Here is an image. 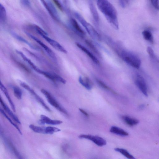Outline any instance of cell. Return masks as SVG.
I'll return each instance as SVG.
<instances>
[{
  "instance_id": "6da1fadb",
  "label": "cell",
  "mask_w": 159,
  "mask_h": 159,
  "mask_svg": "<svg viewBox=\"0 0 159 159\" xmlns=\"http://www.w3.org/2000/svg\"><path fill=\"white\" fill-rule=\"evenodd\" d=\"M98 8L107 21L114 29H119V25L116 10L108 0H97Z\"/></svg>"
},
{
  "instance_id": "7a4b0ae2",
  "label": "cell",
  "mask_w": 159,
  "mask_h": 159,
  "mask_svg": "<svg viewBox=\"0 0 159 159\" xmlns=\"http://www.w3.org/2000/svg\"><path fill=\"white\" fill-rule=\"evenodd\" d=\"M74 15L77 20L84 27L89 35L94 39L100 40V37L99 33L79 13L75 12Z\"/></svg>"
},
{
  "instance_id": "3957f363",
  "label": "cell",
  "mask_w": 159,
  "mask_h": 159,
  "mask_svg": "<svg viewBox=\"0 0 159 159\" xmlns=\"http://www.w3.org/2000/svg\"><path fill=\"white\" fill-rule=\"evenodd\" d=\"M121 57L126 63L132 67L136 69L140 67L141 60L135 54L130 52L124 51L121 52Z\"/></svg>"
},
{
  "instance_id": "277c9868",
  "label": "cell",
  "mask_w": 159,
  "mask_h": 159,
  "mask_svg": "<svg viewBox=\"0 0 159 159\" xmlns=\"http://www.w3.org/2000/svg\"><path fill=\"white\" fill-rule=\"evenodd\" d=\"M17 81L19 83L21 86L27 90L45 109L48 111L51 112V109L45 104L43 99L29 85L20 80H17Z\"/></svg>"
},
{
  "instance_id": "5b68a950",
  "label": "cell",
  "mask_w": 159,
  "mask_h": 159,
  "mask_svg": "<svg viewBox=\"0 0 159 159\" xmlns=\"http://www.w3.org/2000/svg\"><path fill=\"white\" fill-rule=\"evenodd\" d=\"M41 91L45 95L48 101L51 105L65 115H68L67 111L59 104L48 91L44 89H41Z\"/></svg>"
},
{
  "instance_id": "8992f818",
  "label": "cell",
  "mask_w": 159,
  "mask_h": 159,
  "mask_svg": "<svg viewBox=\"0 0 159 159\" xmlns=\"http://www.w3.org/2000/svg\"><path fill=\"white\" fill-rule=\"evenodd\" d=\"M26 34L29 37L34 40L38 43L46 52L55 61L57 60V58L54 52L49 47L45 45L38 38L34 36L28 32H25Z\"/></svg>"
},
{
  "instance_id": "52a82bcc",
  "label": "cell",
  "mask_w": 159,
  "mask_h": 159,
  "mask_svg": "<svg viewBox=\"0 0 159 159\" xmlns=\"http://www.w3.org/2000/svg\"><path fill=\"white\" fill-rule=\"evenodd\" d=\"M78 137L80 139H85L89 140L98 146L102 147L106 145V141L103 138L96 135L90 134H80Z\"/></svg>"
},
{
  "instance_id": "ba28073f",
  "label": "cell",
  "mask_w": 159,
  "mask_h": 159,
  "mask_svg": "<svg viewBox=\"0 0 159 159\" xmlns=\"http://www.w3.org/2000/svg\"><path fill=\"white\" fill-rule=\"evenodd\" d=\"M135 84L142 93L146 96H148V89L144 79L140 75H137L135 79Z\"/></svg>"
},
{
  "instance_id": "9c48e42d",
  "label": "cell",
  "mask_w": 159,
  "mask_h": 159,
  "mask_svg": "<svg viewBox=\"0 0 159 159\" xmlns=\"http://www.w3.org/2000/svg\"><path fill=\"white\" fill-rule=\"evenodd\" d=\"M41 36L55 49L63 53H67V51L58 42L48 37V35H43Z\"/></svg>"
},
{
  "instance_id": "30bf717a",
  "label": "cell",
  "mask_w": 159,
  "mask_h": 159,
  "mask_svg": "<svg viewBox=\"0 0 159 159\" xmlns=\"http://www.w3.org/2000/svg\"><path fill=\"white\" fill-rule=\"evenodd\" d=\"M70 26L77 34L82 37L85 35V33L77 21L75 19L71 18L69 20Z\"/></svg>"
},
{
  "instance_id": "8fae6325",
  "label": "cell",
  "mask_w": 159,
  "mask_h": 159,
  "mask_svg": "<svg viewBox=\"0 0 159 159\" xmlns=\"http://www.w3.org/2000/svg\"><path fill=\"white\" fill-rule=\"evenodd\" d=\"M0 103L7 113L11 117L16 123L21 124V122L18 117L15 115L10 109L7 105L4 102L0 95Z\"/></svg>"
},
{
  "instance_id": "7c38bea8",
  "label": "cell",
  "mask_w": 159,
  "mask_h": 159,
  "mask_svg": "<svg viewBox=\"0 0 159 159\" xmlns=\"http://www.w3.org/2000/svg\"><path fill=\"white\" fill-rule=\"evenodd\" d=\"M90 11L93 19L96 24H99V16L95 6L92 0H88Z\"/></svg>"
},
{
  "instance_id": "4fadbf2b",
  "label": "cell",
  "mask_w": 159,
  "mask_h": 159,
  "mask_svg": "<svg viewBox=\"0 0 159 159\" xmlns=\"http://www.w3.org/2000/svg\"><path fill=\"white\" fill-rule=\"evenodd\" d=\"M39 122L40 124L42 125L47 124L52 125H57L62 123V121L61 120H52L48 116L43 115L40 116V119Z\"/></svg>"
},
{
  "instance_id": "5bb4252c",
  "label": "cell",
  "mask_w": 159,
  "mask_h": 159,
  "mask_svg": "<svg viewBox=\"0 0 159 159\" xmlns=\"http://www.w3.org/2000/svg\"><path fill=\"white\" fill-rule=\"evenodd\" d=\"M16 52L20 56L22 59L27 62L30 66L37 72L41 74L42 70L38 68L30 59L28 58L24 54L20 51L18 50H16Z\"/></svg>"
},
{
  "instance_id": "9a60e30c",
  "label": "cell",
  "mask_w": 159,
  "mask_h": 159,
  "mask_svg": "<svg viewBox=\"0 0 159 159\" xmlns=\"http://www.w3.org/2000/svg\"><path fill=\"white\" fill-rule=\"evenodd\" d=\"M75 44L77 46L84 52L94 63L96 64L99 63V61L97 58L85 47L78 43H76Z\"/></svg>"
},
{
  "instance_id": "2e32d148",
  "label": "cell",
  "mask_w": 159,
  "mask_h": 159,
  "mask_svg": "<svg viewBox=\"0 0 159 159\" xmlns=\"http://www.w3.org/2000/svg\"><path fill=\"white\" fill-rule=\"evenodd\" d=\"M0 89L1 91L3 93L4 95H5L6 98L8 100V101L10 105L11 108L13 110V111L14 112H16V108L15 105L11 99L10 96L8 93V91L4 86L3 84L2 83L0 79Z\"/></svg>"
},
{
  "instance_id": "e0dca14e",
  "label": "cell",
  "mask_w": 159,
  "mask_h": 159,
  "mask_svg": "<svg viewBox=\"0 0 159 159\" xmlns=\"http://www.w3.org/2000/svg\"><path fill=\"white\" fill-rule=\"evenodd\" d=\"M79 81L85 89L88 90H90L93 88V84L90 80L87 77H83L80 76Z\"/></svg>"
},
{
  "instance_id": "ac0fdd59",
  "label": "cell",
  "mask_w": 159,
  "mask_h": 159,
  "mask_svg": "<svg viewBox=\"0 0 159 159\" xmlns=\"http://www.w3.org/2000/svg\"><path fill=\"white\" fill-rule=\"evenodd\" d=\"M110 132L113 134L122 136H127L129 134L125 131L118 127L112 126L110 129Z\"/></svg>"
},
{
  "instance_id": "d6986e66",
  "label": "cell",
  "mask_w": 159,
  "mask_h": 159,
  "mask_svg": "<svg viewBox=\"0 0 159 159\" xmlns=\"http://www.w3.org/2000/svg\"><path fill=\"white\" fill-rule=\"evenodd\" d=\"M122 118L125 122L128 125L133 126L138 124L139 121L137 119L127 116H124Z\"/></svg>"
},
{
  "instance_id": "ffe728a7",
  "label": "cell",
  "mask_w": 159,
  "mask_h": 159,
  "mask_svg": "<svg viewBox=\"0 0 159 159\" xmlns=\"http://www.w3.org/2000/svg\"><path fill=\"white\" fill-rule=\"evenodd\" d=\"M11 34L12 36L14 37L17 40H19L20 41L24 43L27 44L29 45L30 48L34 49H37L35 47L33 46V45L28 42L27 40H26L25 39L23 38L22 37L16 33L11 32Z\"/></svg>"
},
{
  "instance_id": "44dd1931",
  "label": "cell",
  "mask_w": 159,
  "mask_h": 159,
  "mask_svg": "<svg viewBox=\"0 0 159 159\" xmlns=\"http://www.w3.org/2000/svg\"><path fill=\"white\" fill-rule=\"evenodd\" d=\"M115 151L121 153L126 158L130 159H134L135 157L131 155L127 150L125 149L120 148H116L114 149Z\"/></svg>"
},
{
  "instance_id": "7402d4cb",
  "label": "cell",
  "mask_w": 159,
  "mask_h": 159,
  "mask_svg": "<svg viewBox=\"0 0 159 159\" xmlns=\"http://www.w3.org/2000/svg\"><path fill=\"white\" fill-rule=\"evenodd\" d=\"M0 112L8 120L11 124L17 129L19 133L21 135H22V133L18 126L12 121L10 118L7 115L6 112L1 107H0Z\"/></svg>"
},
{
  "instance_id": "603a6c76",
  "label": "cell",
  "mask_w": 159,
  "mask_h": 159,
  "mask_svg": "<svg viewBox=\"0 0 159 159\" xmlns=\"http://www.w3.org/2000/svg\"><path fill=\"white\" fill-rule=\"evenodd\" d=\"M142 34L143 38L150 43H153V37L152 33L149 30H145L142 32Z\"/></svg>"
},
{
  "instance_id": "cb8c5ba5",
  "label": "cell",
  "mask_w": 159,
  "mask_h": 159,
  "mask_svg": "<svg viewBox=\"0 0 159 159\" xmlns=\"http://www.w3.org/2000/svg\"><path fill=\"white\" fill-rule=\"evenodd\" d=\"M29 128L34 132L38 133L45 134V127L36 126L32 124L29 125Z\"/></svg>"
},
{
  "instance_id": "d4e9b609",
  "label": "cell",
  "mask_w": 159,
  "mask_h": 159,
  "mask_svg": "<svg viewBox=\"0 0 159 159\" xmlns=\"http://www.w3.org/2000/svg\"><path fill=\"white\" fill-rule=\"evenodd\" d=\"M7 19V13L4 7L0 3V20L4 22Z\"/></svg>"
},
{
  "instance_id": "484cf974",
  "label": "cell",
  "mask_w": 159,
  "mask_h": 159,
  "mask_svg": "<svg viewBox=\"0 0 159 159\" xmlns=\"http://www.w3.org/2000/svg\"><path fill=\"white\" fill-rule=\"evenodd\" d=\"M11 59L12 60L16 63V64L21 69L24 71L28 73L30 72V70L29 68L23 63L17 61L16 59L12 56Z\"/></svg>"
},
{
  "instance_id": "4316f807",
  "label": "cell",
  "mask_w": 159,
  "mask_h": 159,
  "mask_svg": "<svg viewBox=\"0 0 159 159\" xmlns=\"http://www.w3.org/2000/svg\"><path fill=\"white\" fill-rule=\"evenodd\" d=\"M60 131L61 129L58 128L54 127L48 126L45 128V134H52L54 133Z\"/></svg>"
},
{
  "instance_id": "83f0119b",
  "label": "cell",
  "mask_w": 159,
  "mask_h": 159,
  "mask_svg": "<svg viewBox=\"0 0 159 159\" xmlns=\"http://www.w3.org/2000/svg\"><path fill=\"white\" fill-rule=\"evenodd\" d=\"M13 93L14 96L18 99H21L22 97V91L17 86L13 88Z\"/></svg>"
},
{
  "instance_id": "f1b7e54d",
  "label": "cell",
  "mask_w": 159,
  "mask_h": 159,
  "mask_svg": "<svg viewBox=\"0 0 159 159\" xmlns=\"http://www.w3.org/2000/svg\"><path fill=\"white\" fill-rule=\"evenodd\" d=\"M96 80L98 85H100V86H101L102 88L107 90L111 91V92L113 93L114 94L116 93L114 90H113L111 88L109 87L102 81L98 79H97Z\"/></svg>"
},
{
  "instance_id": "f546056e",
  "label": "cell",
  "mask_w": 159,
  "mask_h": 159,
  "mask_svg": "<svg viewBox=\"0 0 159 159\" xmlns=\"http://www.w3.org/2000/svg\"><path fill=\"white\" fill-rule=\"evenodd\" d=\"M153 7L156 10H158L159 8V0H149Z\"/></svg>"
},
{
  "instance_id": "4dcf8cb0",
  "label": "cell",
  "mask_w": 159,
  "mask_h": 159,
  "mask_svg": "<svg viewBox=\"0 0 159 159\" xmlns=\"http://www.w3.org/2000/svg\"><path fill=\"white\" fill-rule=\"evenodd\" d=\"M85 42L97 54H99L98 52L93 45L88 40H86Z\"/></svg>"
},
{
  "instance_id": "1f68e13d",
  "label": "cell",
  "mask_w": 159,
  "mask_h": 159,
  "mask_svg": "<svg viewBox=\"0 0 159 159\" xmlns=\"http://www.w3.org/2000/svg\"><path fill=\"white\" fill-rule=\"evenodd\" d=\"M52 1L54 4L61 11L64 10L63 6L59 0H52Z\"/></svg>"
},
{
  "instance_id": "d6a6232c",
  "label": "cell",
  "mask_w": 159,
  "mask_h": 159,
  "mask_svg": "<svg viewBox=\"0 0 159 159\" xmlns=\"http://www.w3.org/2000/svg\"><path fill=\"white\" fill-rule=\"evenodd\" d=\"M147 51L150 56L151 58H154L155 55L154 52L152 48L150 47H148L147 49Z\"/></svg>"
},
{
  "instance_id": "836d02e7",
  "label": "cell",
  "mask_w": 159,
  "mask_h": 159,
  "mask_svg": "<svg viewBox=\"0 0 159 159\" xmlns=\"http://www.w3.org/2000/svg\"><path fill=\"white\" fill-rule=\"evenodd\" d=\"M120 5L122 7H125L129 3V0H118Z\"/></svg>"
},
{
  "instance_id": "e575fe53",
  "label": "cell",
  "mask_w": 159,
  "mask_h": 159,
  "mask_svg": "<svg viewBox=\"0 0 159 159\" xmlns=\"http://www.w3.org/2000/svg\"><path fill=\"white\" fill-rule=\"evenodd\" d=\"M22 4L27 7L30 6V3L29 0H21Z\"/></svg>"
},
{
  "instance_id": "d590c367",
  "label": "cell",
  "mask_w": 159,
  "mask_h": 159,
  "mask_svg": "<svg viewBox=\"0 0 159 159\" xmlns=\"http://www.w3.org/2000/svg\"><path fill=\"white\" fill-rule=\"evenodd\" d=\"M79 110L83 114H84L85 116H89V114H88L84 110H83L81 108H79Z\"/></svg>"
},
{
  "instance_id": "8d00e7d4",
  "label": "cell",
  "mask_w": 159,
  "mask_h": 159,
  "mask_svg": "<svg viewBox=\"0 0 159 159\" xmlns=\"http://www.w3.org/2000/svg\"><path fill=\"white\" fill-rule=\"evenodd\" d=\"M64 3L65 4H67L68 0H62Z\"/></svg>"
},
{
  "instance_id": "74e56055",
  "label": "cell",
  "mask_w": 159,
  "mask_h": 159,
  "mask_svg": "<svg viewBox=\"0 0 159 159\" xmlns=\"http://www.w3.org/2000/svg\"><path fill=\"white\" fill-rule=\"evenodd\" d=\"M79 0H74V1H75V2H78L79 1Z\"/></svg>"
}]
</instances>
